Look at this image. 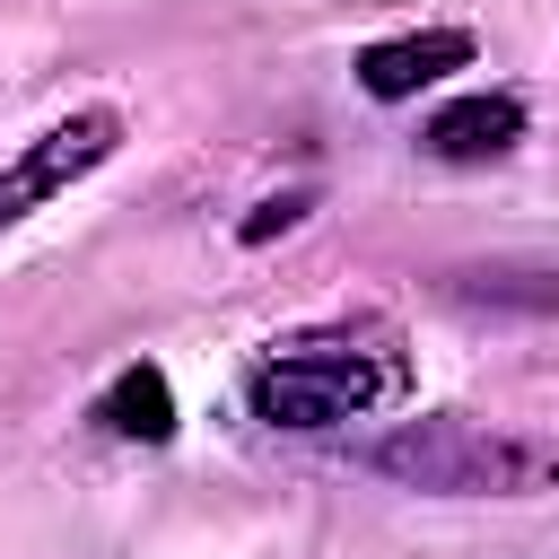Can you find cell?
<instances>
[{
    "instance_id": "obj_1",
    "label": "cell",
    "mask_w": 559,
    "mask_h": 559,
    "mask_svg": "<svg viewBox=\"0 0 559 559\" xmlns=\"http://www.w3.org/2000/svg\"><path fill=\"white\" fill-rule=\"evenodd\" d=\"M367 472L428 489V498H533L559 489V437H524V428H480V419H402L393 437L358 445Z\"/></svg>"
},
{
    "instance_id": "obj_2",
    "label": "cell",
    "mask_w": 559,
    "mask_h": 559,
    "mask_svg": "<svg viewBox=\"0 0 559 559\" xmlns=\"http://www.w3.org/2000/svg\"><path fill=\"white\" fill-rule=\"evenodd\" d=\"M384 393V367L358 349H288L253 367V419L271 428H341Z\"/></svg>"
},
{
    "instance_id": "obj_3",
    "label": "cell",
    "mask_w": 559,
    "mask_h": 559,
    "mask_svg": "<svg viewBox=\"0 0 559 559\" xmlns=\"http://www.w3.org/2000/svg\"><path fill=\"white\" fill-rule=\"evenodd\" d=\"M114 148H122V114H114V105H79V114L52 122L44 140H26V148L0 166V227H17L26 210H44V201L70 192L79 175H96Z\"/></svg>"
},
{
    "instance_id": "obj_4",
    "label": "cell",
    "mask_w": 559,
    "mask_h": 559,
    "mask_svg": "<svg viewBox=\"0 0 559 559\" xmlns=\"http://www.w3.org/2000/svg\"><path fill=\"white\" fill-rule=\"evenodd\" d=\"M463 61H472V35H463V26H419V35L367 44V52H358V87H367L376 105H402V96L437 87L445 70H463Z\"/></svg>"
},
{
    "instance_id": "obj_5",
    "label": "cell",
    "mask_w": 559,
    "mask_h": 559,
    "mask_svg": "<svg viewBox=\"0 0 559 559\" xmlns=\"http://www.w3.org/2000/svg\"><path fill=\"white\" fill-rule=\"evenodd\" d=\"M515 140H524V105H515V96H454V105L428 122V148L454 157V166H480V157H498V148H515Z\"/></svg>"
},
{
    "instance_id": "obj_6",
    "label": "cell",
    "mask_w": 559,
    "mask_h": 559,
    "mask_svg": "<svg viewBox=\"0 0 559 559\" xmlns=\"http://www.w3.org/2000/svg\"><path fill=\"white\" fill-rule=\"evenodd\" d=\"M114 437H140V445H166L175 437V384H166V367H122L114 384H105V411H96Z\"/></svg>"
},
{
    "instance_id": "obj_7",
    "label": "cell",
    "mask_w": 559,
    "mask_h": 559,
    "mask_svg": "<svg viewBox=\"0 0 559 559\" xmlns=\"http://www.w3.org/2000/svg\"><path fill=\"white\" fill-rule=\"evenodd\" d=\"M454 288L463 297H498V306H559V280L550 271H463Z\"/></svg>"
},
{
    "instance_id": "obj_8",
    "label": "cell",
    "mask_w": 559,
    "mask_h": 559,
    "mask_svg": "<svg viewBox=\"0 0 559 559\" xmlns=\"http://www.w3.org/2000/svg\"><path fill=\"white\" fill-rule=\"evenodd\" d=\"M297 218H306V192H280V201H262L236 236H245V245H262V236H280V227H297Z\"/></svg>"
}]
</instances>
